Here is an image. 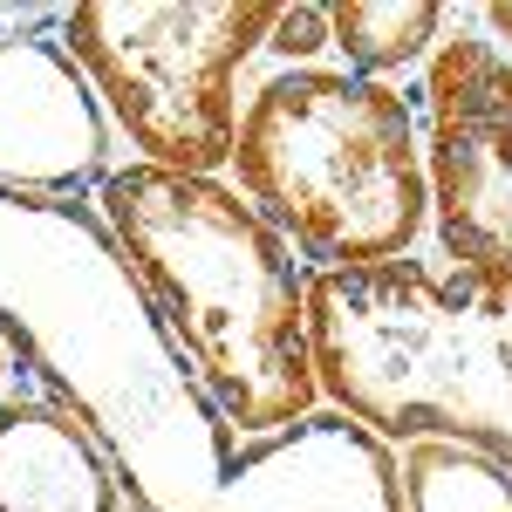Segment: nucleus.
Wrapping results in <instances>:
<instances>
[{
	"label": "nucleus",
	"mask_w": 512,
	"mask_h": 512,
	"mask_svg": "<svg viewBox=\"0 0 512 512\" xmlns=\"http://www.w3.org/2000/svg\"><path fill=\"white\" fill-rule=\"evenodd\" d=\"M233 178L308 274L410 260L431 226L410 96L349 69H274L260 82L239 110Z\"/></svg>",
	"instance_id": "4"
},
{
	"label": "nucleus",
	"mask_w": 512,
	"mask_h": 512,
	"mask_svg": "<svg viewBox=\"0 0 512 512\" xmlns=\"http://www.w3.org/2000/svg\"><path fill=\"white\" fill-rule=\"evenodd\" d=\"M205 512H403V458L369 424L315 410L274 437L239 444Z\"/></svg>",
	"instance_id": "8"
},
{
	"label": "nucleus",
	"mask_w": 512,
	"mask_h": 512,
	"mask_svg": "<svg viewBox=\"0 0 512 512\" xmlns=\"http://www.w3.org/2000/svg\"><path fill=\"white\" fill-rule=\"evenodd\" d=\"M0 342L117 465L130 512H205L239 431L198 390L117 233L89 198L0 185Z\"/></svg>",
	"instance_id": "1"
},
{
	"label": "nucleus",
	"mask_w": 512,
	"mask_h": 512,
	"mask_svg": "<svg viewBox=\"0 0 512 512\" xmlns=\"http://www.w3.org/2000/svg\"><path fill=\"white\" fill-rule=\"evenodd\" d=\"M110 110L62 28L0 35V185L35 198H82L110 178Z\"/></svg>",
	"instance_id": "7"
},
{
	"label": "nucleus",
	"mask_w": 512,
	"mask_h": 512,
	"mask_svg": "<svg viewBox=\"0 0 512 512\" xmlns=\"http://www.w3.org/2000/svg\"><path fill=\"white\" fill-rule=\"evenodd\" d=\"M403 512H512V472L458 444H403Z\"/></svg>",
	"instance_id": "11"
},
{
	"label": "nucleus",
	"mask_w": 512,
	"mask_h": 512,
	"mask_svg": "<svg viewBox=\"0 0 512 512\" xmlns=\"http://www.w3.org/2000/svg\"><path fill=\"white\" fill-rule=\"evenodd\" d=\"M444 28H451V7L437 0H335L328 7V35L349 55V76L369 82H390L431 62Z\"/></svg>",
	"instance_id": "10"
},
{
	"label": "nucleus",
	"mask_w": 512,
	"mask_h": 512,
	"mask_svg": "<svg viewBox=\"0 0 512 512\" xmlns=\"http://www.w3.org/2000/svg\"><path fill=\"white\" fill-rule=\"evenodd\" d=\"M0 512H130L103 444L28 376L0 396Z\"/></svg>",
	"instance_id": "9"
},
{
	"label": "nucleus",
	"mask_w": 512,
	"mask_h": 512,
	"mask_svg": "<svg viewBox=\"0 0 512 512\" xmlns=\"http://www.w3.org/2000/svg\"><path fill=\"white\" fill-rule=\"evenodd\" d=\"M14 390V349H7V342H0V396Z\"/></svg>",
	"instance_id": "14"
},
{
	"label": "nucleus",
	"mask_w": 512,
	"mask_h": 512,
	"mask_svg": "<svg viewBox=\"0 0 512 512\" xmlns=\"http://www.w3.org/2000/svg\"><path fill=\"white\" fill-rule=\"evenodd\" d=\"M335 48L328 35V7H280L274 35H267V55L280 69H321V55Z\"/></svg>",
	"instance_id": "12"
},
{
	"label": "nucleus",
	"mask_w": 512,
	"mask_h": 512,
	"mask_svg": "<svg viewBox=\"0 0 512 512\" xmlns=\"http://www.w3.org/2000/svg\"><path fill=\"white\" fill-rule=\"evenodd\" d=\"M431 233L451 267L512 274V62L478 35L437 41L417 89Z\"/></svg>",
	"instance_id": "6"
},
{
	"label": "nucleus",
	"mask_w": 512,
	"mask_h": 512,
	"mask_svg": "<svg viewBox=\"0 0 512 512\" xmlns=\"http://www.w3.org/2000/svg\"><path fill=\"white\" fill-rule=\"evenodd\" d=\"M328 410L383 444H458L512 472V274L383 260L308 274Z\"/></svg>",
	"instance_id": "3"
},
{
	"label": "nucleus",
	"mask_w": 512,
	"mask_h": 512,
	"mask_svg": "<svg viewBox=\"0 0 512 512\" xmlns=\"http://www.w3.org/2000/svg\"><path fill=\"white\" fill-rule=\"evenodd\" d=\"M478 28H485V41L499 48L512 62V0H492V7H478Z\"/></svg>",
	"instance_id": "13"
},
{
	"label": "nucleus",
	"mask_w": 512,
	"mask_h": 512,
	"mask_svg": "<svg viewBox=\"0 0 512 512\" xmlns=\"http://www.w3.org/2000/svg\"><path fill=\"white\" fill-rule=\"evenodd\" d=\"M274 14L267 0H76L62 48L144 164L219 178L239 144V76L267 55Z\"/></svg>",
	"instance_id": "5"
},
{
	"label": "nucleus",
	"mask_w": 512,
	"mask_h": 512,
	"mask_svg": "<svg viewBox=\"0 0 512 512\" xmlns=\"http://www.w3.org/2000/svg\"><path fill=\"white\" fill-rule=\"evenodd\" d=\"M151 308L198 390L239 437H274L321 410L308 342V267L226 178H185L130 158L96 192Z\"/></svg>",
	"instance_id": "2"
}]
</instances>
